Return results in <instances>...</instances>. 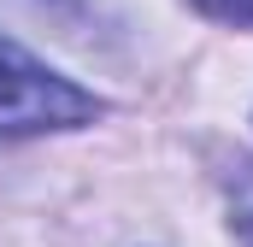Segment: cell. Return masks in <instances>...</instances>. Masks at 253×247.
<instances>
[{
    "mask_svg": "<svg viewBox=\"0 0 253 247\" xmlns=\"http://www.w3.org/2000/svg\"><path fill=\"white\" fill-rule=\"evenodd\" d=\"M100 118V100L0 36V135H47Z\"/></svg>",
    "mask_w": 253,
    "mask_h": 247,
    "instance_id": "obj_1",
    "label": "cell"
},
{
    "mask_svg": "<svg viewBox=\"0 0 253 247\" xmlns=\"http://www.w3.org/2000/svg\"><path fill=\"white\" fill-rule=\"evenodd\" d=\"M230 230H236L242 247H253V165H236V183H230Z\"/></svg>",
    "mask_w": 253,
    "mask_h": 247,
    "instance_id": "obj_2",
    "label": "cell"
},
{
    "mask_svg": "<svg viewBox=\"0 0 253 247\" xmlns=\"http://www.w3.org/2000/svg\"><path fill=\"white\" fill-rule=\"evenodd\" d=\"M189 6L206 18H224V24H253V0H189Z\"/></svg>",
    "mask_w": 253,
    "mask_h": 247,
    "instance_id": "obj_3",
    "label": "cell"
}]
</instances>
